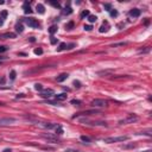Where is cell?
I'll list each match as a JSON object with an SVG mask.
<instances>
[{"instance_id":"e0dca14e","label":"cell","mask_w":152,"mask_h":152,"mask_svg":"<svg viewBox=\"0 0 152 152\" xmlns=\"http://www.w3.org/2000/svg\"><path fill=\"white\" fill-rule=\"evenodd\" d=\"M96 20H97V17H96V16H93V14H89V16H88V22H89V23H95Z\"/></svg>"},{"instance_id":"3957f363","label":"cell","mask_w":152,"mask_h":152,"mask_svg":"<svg viewBox=\"0 0 152 152\" xmlns=\"http://www.w3.org/2000/svg\"><path fill=\"white\" fill-rule=\"evenodd\" d=\"M107 101L103 100V99H95L90 102L91 107H95V108H101V107H106L107 106Z\"/></svg>"},{"instance_id":"ac0fdd59","label":"cell","mask_w":152,"mask_h":152,"mask_svg":"<svg viewBox=\"0 0 152 152\" xmlns=\"http://www.w3.org/2000/svg\"><path fill=\"white\" fill-rule=\"evenodd\" d=\"M57 30H58V28H57L56 25H52V26H50V28H49V32H50V34H54L55 32H57Z\"/></svg>"},{"instance_id":"f35d334b","label":"cell","mask_w":152,"mask_h":152,"mask_svg":"<svg viewBox=\"0 0 152 152\" xmlns=\"http://www.w3.org/2000/svg\"><path fill=\"white\" fill-rule=\"evenodd\" d=\"M149 51H150V48H146L145 50H140L139 52H140V54H145V52H149Z\"/></svg>"},{"instance_id":"ffe728a7","label":"cell","mask_w":152,"mask_h":152,"mask_svg":"<svg viewBox=\"0 0 152 152\" xmlns=\"http://www.w3.org/2000/svg\"><path fill=\"white\" fill-rule=\"evenodd\" d=\"M65 49H67V44H65V43H61L60 46L57 48V51H63V50H65Z\"/></svg>"},{"instance_id":"4316f807","label":"cell","mask_w":152,"mask_h":152,"mask_svg":"<svg viewBox=\"0 0 152 152\" xmlns=\"http://www.w3.org/2000/svg\"><path fill=\"white\" fill-rule=\"evenodd\" d=\"M151 133H152V131H151V129H147V131L140 132V133H138V134H145V135H147V137H151Z\"/></svg>"},{"instance_id":"52a82bcc","label":"cell","mask_w":152,"mask_h":152,"mask_svg":"<svg viewBox=\"0 0 152 152\" xmlns=\"http://www.w3.org/2000/svg\"><path fill=\"white\" fill-rule=\"evenodd\" d=\"M54 94H55V91L52 90V89H50V88H48V89H43V90L40 91V96H42V97H45V99L51 97Z\"/></svg>"},{"instance_id":"9c48e42d","label":"cell","mask_w":152,"mask_h":152,"mask_svg":"<svg viewBox=\"0 0 152 152\" xmlns=\"http://www.w3.org/2000/svg\"><path fill=\"white\" fill-rule=\"evenodd\" d=\"M23 10H24V13H25V14H31V13H32V10H31V7H30V4H29L28 1L24 2V5H23Z\"/></svg>"},{"instance_id":"ba28073f","label":"cell","mask_w":152,"mask_h":152,"mask_svg":"<svg viewBox=\"0 0 152 152\" xmlns=\"http://www.w3.org/2000/svg\"><path fill=\"white\" fill-rule=\"evenodd\" d=\"M17 34L13 32H6V33H1L0 34V39H10V38H16Z\"/></svg>"},{"instance_id":"83f0119b","label":"cell","mask_w":152,"mask_h":152,"mask_svg":"<svg viewBox=\"0 0 152 152\" xmlns=\"http://www.w3.org/2000/svg\"><path fill=\"white\" fill-rule=\"evenodd\" d=\"M16 76H17V73H16L14 70H12V71L10 73V79H11V80H14Z\"/></svg>"},{"instance_id":"44dd1931","label":"cell","mask_w":152,"mask_h":152,"mask_svg":"<svg viewBox=\"0 0 152 152\" xmlns=\"http://www.w3.org/2000/svg\"><path fill=\"white\" fill-rule=\"evenodd\" d=\"M23 30H24V28H23V25H22V24H18V25L16 26V31H17L18 33H22Z\"/></svg>"},{"instance_id":"bcb514c9","label":"cell","mask_w":152,"mask_h":152,"mask_svg":"<svg viewBox=\"0 0 152 152\" xmlns=\"http://www.w3.org/2000/svg\"><path fill=\"white\" fill-rule=\"evenodd\" d=\"M68 152H80V151H71V150H68Z\"/></svg>"},{"instance_id":"7c38bea8","label":"cell","mask_w":152,"mask_h":152,"mask_svg":"<svg viewBox=\"0 0 152 152\" xmlns=\"http://www.w3.org/2000/svg\"><path fill=\"white\" fill-rule=\"evenodd\" d=\"M36 10H37V12H38L39 14H44V13H45V7H44L42 4H37Z\"/></svg>"},{"instance_id":"f546056e","label":"cell","mask_w":152,"mask_h":152,"mask_svg":"<svg viewBox=\"0 0 152 152\" xmlns=\"http://www.w3.org/2000/svg\"><path fill=\"white\" fill-rule=\"evenodd\" d=\"M103 7H105V10H106V11H108V12L112 10V5H111V4H105V5H103Z\"/></svg>"},{"instance_id":"f6af8a7d","label":"cell","mask_w":152,"mask_h":152,"mask_svg":"<svg viewBox=\"0 0 152 152\" xmlns=\"http://www.w3.org/2000/svg\"><path fill=\"white\" fill-rule=\"evenodd\" d=\"M2 4H5V1H2V0H0V5H2Z\"/></svg>"},{"instance_id":"6da1fadb","label":"cell","mask_w":152,"mask_h":152,"mask_svg":"<svg viewBox=\"0 0 152 152\" xmlns=\"http://www.w3.org/2000/svg\"><path fill=\"white\" fill-rule=\"evenodd\" d=\"M129 137L128 135H121V137H109V138H105L103 143L107 144H113V143H121V141H126L128 140Z\"/></svg>"},{"instance_id":"e575fe53","label":"cell","mask_w":152,"mask_h":152,"mask_svg":"<svg viewBox=\"0 0 152 152\" xmlns=\"http://www.w3.org/2000/svg\"><path fill=\"white\" fill-rule=\"evenodd\" d=\"M34 54H36V55H42V54H43V50H42L40 48H38V49L34 50Z\"/></svg>"},{"instance_id":"7a4b0ae2","label":"cell","mask_w":152,"mask_h":152,"mask_svg":"<svg viewBox=\"0 0 152 152\" xmlns=\"http://www.w3.org/2000/svg\"><path fill=\"white\" fill-rule=\"evenodd\" d=\"M138 115H135V114H128L125 119H122V120H120L119 121V124L120 125H126V124H133V122L138 121Z\"/></svg>"},{"instance_id":"7402d4cb","label":"cell","mask_w":152,"mask_h":152,"mask_svg":"<svg viewBox=\"0 0 152 152\" xmlns=\"http://www.w3.org/2000/svg\"><path fill=\"white\" fill-rule=\"evenodd\" d=\"M81 140L82 141H86V143H90L91 139L89 137H87V135H81Z\"/></svg>"},{"instance_id":"d590c367","label":"cell","mask_w":152,"mask_h":152,"mask_svg":"<svg viewBox=\"0 0 152 152\" xmlns=\"http://www.w3.org/2000/svg\"><path fill=\"white\" fill-rule=\"evenodd\" d=\"M70 102H71L73 105H77V106H79V105L81 103V101H80V100H75V99H74V100H71Z\"/></svg>"},{"instance_id":"1f68e13d","label":"cell","mask_w":152,"mask_h":152,"mask_svg":"<svg viewBox=\"0 0 152 152\" xmlns=\"http://www.w3.org/2000/svg\"><path fill=\"white\" fill-rule=\"evenodd\" d=\"M73 28H74V22H69V23L67 24V29H68V30H71Z\"/></svg>"},{"instance_id":"5b68a950","label":"cell","mask_w":152,"mask_h":152,"mask_svg":"<svg viewBox=\"0 0 152 152\" xmlns=\"http://www.w3.org/2000/svg\"><path fill=\"white\" fill-rule=\"evenodd\" d=\"M36 125L39 126V127H43V128H48V129H52V128H56L58 125L57 124H51V122H39L36 121Z\"/></svg>"},{"instance_id":"8d00e7d4","label":"cell","mask_w":152,"mask_h":152,"mask_svg":"<svg viewBox=\"0 0 152 152\" xmlns=\"http://www.w3.org/2000/svg\"><path fill=\"white\" fill-rule=\"evenodd\" d=\"M74 86H75L76 88H80V87H81V82H80V81H74Z\"/></svg>"},{"instance_id":"603a6c76","label":"cell","mask_w":152,"mask_h":152,"mask_svg":"<svg viewBox=\"0 0 152 152\" xmlns=\"http://www.w3.org/2000/svg\"><path fill=\"white\" fill-rule=\"evenodd\" d=\"M89 16V11L88 10H84V11H82V13H81V18L83 19V18H86V17H88Z\"/></svg>"},{"instance_id":"7bdbcfd3","label":"cell","mask_w":152,"mask_h":152,"mask_svg":"<svg viewBox=\"0 0 152 152\" xmlns=\"http://www.w3.org/2000/svg\"><path fill=\"white\" fill-rule=\"evenodd\" d=\"M2 25H4V19L0 18V26H2Z\"/></svg>"},{"instance_id":"836d02e7","label":"cell","mask_w":152,"mask_h":152,"mask_svg":"<svg viewBox=\"0 0 152 152\" xmlns=\"http://www.w3.org/2000/svg\"><path fill=\"white\" fill-rule=\"evenodd\" d=\"M6 17H7V11H2V12H1V14H0V18L5 19Z\"/></svg>"},{"instance_id":"277c9868","label":"cell","mask_w":152,"mask_h":152,"mask_svg":"<svg viewBox=\"0 0 152 152\" xmlns=\"http://www.w3.org/2000/svg\"><path fill=\"white\" fill-rule=\"evenodd\" d=\"M24 22H25L26 25H29L30 28H33V29H37V28L40 26L39 22L37 19H34V18H26V19H24Z\"/></svg>"},{"instance_id":"9a60e30c","label":"cell","mask_w":152,"mask_h":152,"mask_svg":"<svg viewBox=\"0 0 152 152\" xmlns=\"http://www.w3.org/2000/svg\"><path fill=\"white\" fill-rule=\"evenodd\" d=\"M65 99H67V94H65V93H62V94L56 95V100H57V101H63V100H65Z\"/></svg>"},{"instance_id":"ab89813d","label":"cell","mask_w":152,"mask_h":152,"mask_svg":"<svg viewBox=\"0 0 152 152\" xmlns=\"http://www.w3.org/2000/svg\"><path fill=\"white\" fill-rule=\"evenodd\" d=\"M6 82V79L5 77H0V84H5Z\"/></svg>"},{"instance_id":"60d3db41","label":"cell","mask_w":152,"mask_h":152,"mask_svg":"<svg viewBox=\"0 0 152 152\" xmlns=\"http://www.w3.org/2000/svg\"><path fill=\"white\" fill-rule=\"evenodd\" d=\"M75 46V44H70V45H67V49H73Z\"/></svg>"},{"instance_id":"74e56055","label":"cell","mask_w":152,"mask_h":152,"mask_svg":"<svg viewBox=\"0 0 152 152\" xmlns=\"http://www.w3.org/2000/svg\"><path fill=\"white\" fill-rule=\"evenodd\" d=\"M91 25H84V30L86 31H91Z\"/></svg>"},{"instance_id":"5bb4252c","label":"cell","mask_w":152,"mask_h":152,"mask_svg":"<svg viewBox=\"0 0 152 152\" xmlns=\"http://www.w3.org/2000/svg\"><path fill=\"white\" fill-rule=\"evenodd\" d=\"M43 138H45V139H48V140H50L52 143H58V139L56 137H54V135H43Z\"/></svg>"},{"instance_id":"7dc6e473","label":"cell","mask_w":152,"mask_h":152,"mask_svg":"<svg viewBox=\"0 0 152 152\" xmlns=\"http://www.w3.org/2000/svg\"><path fill=\"white\" fill-rule=\"evenodd\" d=\"M144 152H152L151 150H147V151H144Z\"/></svg>"},{"instance_id":"30bf717a","label":"cell","mask_w":152,"mask_h":152,"mask_svg":"<svg viewBox=\"0 0 152 152\" xmlns=\"http://www.w3.org/2000/svg\"><path fill=\"white\" fill-rule=\"evenodd\" d=\"M140 13H141V11L138 10V8H133V10L129 11V16L133 17V18H138V17L140 16Z\"/></svg>"},{"instance_id":"f1b7e54d","label":"cell","mask_w":152,"mask_h":152,"mask_svg":"<svg viewBox=\"0 0 152 152\" xmlns=\"http://www.w3.org/2000/svg\"><path fill=\"white\" fill-rule=\"evenodd\" d=\"M56 133H57V134H62V133H63V128H62V126L58 125V126L56 127Z\"/></svg>"},{"instance_id":"d6986e66","label":"cell","mask_w":152,"mask_h":152,"mask_svg":"<svg viewBox=\"0 0 152 152\" xmlns=\"http://www.w3.org/2000/svg\"><path fill=\"white\" fill-rule=\"evenodd\" d=\"M71 12H73V10H71L70 6H65V8L63 10V13H64V14H70Z\"/></svg>"},{"instance_id":"b9f144b4","label":"cell","mask_w":152,"mask_h":152,"mask_svg":"<svg viewBox=\"0 0 152 152\" xmlns=\"http://www.w3.org/2000/svg\"><path fill=\"white\" fill-rule=\"evenodd\" d=\"M49 103H50V105H54V106H57V105H58L57 102H54V101H49Z\"/></svg>"},{"instance_id":"d4e9b609","label":"cell","mask_w":152,"mask_h":152,"mask_svg":"<svg viewBox=\"0 0 152 152\" xmlns=\"http://www.w3.org/2000/svg\"><path fill=\"white\" fill-rule=\"evenodd\" d=\"M137 146V144H128V145H124L122 149H134Z\"/></svg>"},{"instance_id":"d6a6232c","label":"cell","mask_w":152,"mask_h":152,"mask_svg":"<svg viewBox=\"0 0 152 152\" xmlns=\"http://www.w3.org/2000/svg\"><path fill=\"white\" fill-rule=\"evenodd\" d=\"M7 50H8L7 46H5V45H0V54H1V52H5V51H7Z\"/></svg>"},{"instance_id":"8fae6325","label":"cell","mask_w":152,"mask_h":152,"mask_svg":"<svg viewBox=\"0 0 152 152\" xmlns=\"http://www.w3.org/2000/svg\"><path fill=\"white\" fill-rule=\"evenodd\" d=\"M68 77H69V75H68L67 73H63V74L58 75V76L56 77V81H57V82H63V81H65Z\"/></svg>"},{"instance_id":"8992f818","label":"cell","mask_w":152,"mask_h":152,"mask_svg":"<svg viewBox=\"0 0 152 152\" xmlns=\"http://www.w3.org/2000/svg\"><path fill=\"white\" fill-rule=\"evenodd\" d=\"M13 122H16L14 118H2L0 119V126H8V125H12Z\"/></svg>"},{"instance_id":"4fadbf2b","label":"cell","mask_w":152,"mask_h":152,"mask_svg":"<svg viewBox=\"0 0 152 152\" xmlns=\"http://www.w3.org/2000/svg\"><path fill=\"white\" fill-rule=\"evenodd\" d=\"M108 28H109L108 23H107V22H105V23H103V24H102V25L100 26V29H99V31H100L101 33H102V32H106V31L108 30Z\"/></svg>"},{"instance_id":"2e32d148","label":"cell","mask_w":152,"mask_h":152,"mask_svg":"<svg viewBox=\"0 0 152 152\" xmlns=\"http://www.w3.org/2000/svg\"><path fill=\"white\" fill-rule=\"evenodd\" d=\"M49 4H50L51 6H54V7H56V8H61V5H60V2H57V1H54V0H50V1H49Z\"/></svg>"},{"instance_id":"4dcf8cb0","label":"cell","mask_w":152,"mask_h":152,"mask_svg":"<svg viewBox=\"0 0 152 152\" xmlns=\"http://www.w3.org/2000/svg\"><path fill=\"white\" fill-rule=\"evenodd\" d=\"M50 43H51L52 45H55V44L57 43V38H55L54 36H51V37H50Z\"/></svg>"},{"instance_id":"ee69618b","label":"cell","mask_w":152,"mask_h":152,"mask_svg":"<svg viewBox=\"0 0 152 152\" xmlns=\"http://www.w3.org/2000/svg\"><path fill=\"white\" fill-rule=\"evenodd\" d=\"M2 152H12V150H11V149H5Z\"/></svg>"},{"instance_id":"cb8c5ba5","label":"cell","mask_w":152,"mask_h":152,"mask_svg":"<svg viewBox=\"0 0 152 152\" xmlns=\"http://www.w3.org/2000/svg\"><path fill=\"white\" fill-rule=\"evenodd\" d=\"M109 14H111V17H113V18H114V17H118V11L112 8V10L109 11Z\"/></svg>"},{"instance_id":"484cf974","label":"cell","mask_w":152,"mask_h":152,"mask_svg":"<svg viewBox=\"0 0 152 152\" xmlns=\"http://www.w3.org/2000/svg\"><path fill=\"white\" fill-rule=\"evenodd\" d=\"M34 89H36V90L42 91L43 90V86H42L40 83H36V84H34Z\"/></svg>"}]
</instances>
